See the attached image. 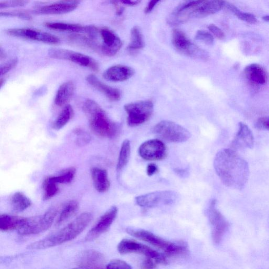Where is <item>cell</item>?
I'll list each match as a JSON object with an SVG mask.
<instances>
[{
	"instance_id": "obj_1",
	"label": "cell",
	"mask_w": 269,
	"mask_h": 269,
	"mask_svg": "<svg viewBox=\"0 0 269 269\" xmlns=\"http://www.w3.org/2000/svg\"><path fill=\"white\" fill-rule=\"evenodd\" d=\"M216 174L226 186L241 190L249 176L248 163L233 149H224L216 155L214 162Z\"/></svg>"
},
{
	"instance_id": "obj_2",
	"label": "cell",
	"mask_w": 269,
	"mask_h": 269,
	"mask_svg": "<svg viewBox=\"0 0 269 269\" xmlns=\"http://www.w3.org/2000/svg\"><path fill=\"white\" fill-rule=\"evenodd\" d=\"M92 218L91 213H83L61 230L29 245L28 249L41 250L71 241L84 230Z\"/></svg>"
},
{
	"instance_id": "obj_3",
	"label": "cell",
	"mask_w": 269,
	"mask_h": 269,
	"mask_svg": "<svg viewBox=\"0 0 269 269\" xmlns=\"http://www.w3.org/2000/svg\"><path fill=\"white\" fill-rule=\"evenodd\" d=\"M83 109L88 118L92 131L95 135L113 138L119 133V126L109 118L103 109L95 101L87 99Z\"/></svg>"
},
{
	"instance_id": "obj_4",
	"label": "cell",
	"mask_w": 269,
	"mask_h": 269,
	"mask_svg": "<svg viewBox=\"0 0 269 269\" xmlns=\"http://www.w3.org/2000/svg\"><path fill=\"white\" fill-rule=\"evenodd\" d=\"M127 232L132 236L150 244L169 255H178L187 252V246L183 242H171L144 229L129 228Z\"/></svg>"
},
{
	"instance_id": "obj_5",
	"label": "cell",
	"mask_w": 269,
	"mask_h": 269,
	"mask_svg": "<svg viewBox=\"0 0 269 269\" xmlns=\"http://www.w3.org/2000/svg\"><path fill=\"white\" fill-rule=\"evenodd\" d=\"M153 132L164 140L171 143L185 142L191 137L190 133L186 128L169 121H163L157 124L153 127Z\"/></svg>"
},
{
	"instance_id": "obj_6",
	"label": "cell",
	"mask_w": 269,
	"mask_h": 269,
	"mask_svg": "<svg viewBox=\"0 0 269 269\" xmlns=\"http://www.w3.org/2000/svg\"><path fill=\"white\" fill-rule=\"evenodd\" d=\"M57 209L52 208L42 215L27 218L24 225L18 230L21 235H31L45 232L53 224L57 214Z\"/></svg>"
},
{
	"instance_id": "obj_7",
	"label": "cell",
	"mask_w": 269,
	"mask_h": 269,
	"mask_svg": "<svg viewBox=\"0 0 269 269\" xmlns=\"http://www.w3.org/2000/svg\"><path fill=\"white\" fill-rule=\"evenodd\" d=\"M124 109L128 115L127 124L136 127L144 124L151 118L154 105L150 101H142L126 104Z\"/></svg>"
},
{
	"instance_id": "obj_8",
	"label": "cell",
	"mask_w": 269,
	"mask_h": 269,
	"mask_svg": "<svg viewBox=\"0 0 269 269\" xmlns=\"http://www.w3.org/2000/svg\"><path fill=\"white\" fill-rule=\"evenodd\" d=\"M48 54L51 58L70 61L79 66L90 68L95 72L99 71L98 63L93 58L85 54L56 48L49 49Z\"/></svg>"
},
{
	"instance_id": "obj_9",
	"label": "cell",
	"mask_w": 269,
	"mask_h": 269,
	"mask_svg": "<svg viewBox=\"0 0 269 269\" xmlns=\"http://www.w3.org/2000/svg\"><path fill=\"white\" fill-rule=\"evenodd\" d=\"M172 43L177 51L187 56L206 60L208 54L193 43L186 34L179 29H175L172 33Z\"/></svg>"
},
{
	"instance_id": "obj_10",
	"label": "cell",
	"mask_w": 269,
	"mask_h": 269,
	"mask_svg": "<svg viewBox=\"0 0 269 269\" xmlns=\"http://www.w3.org/2000/svg\"><path fill=\"white\" fill-rule=\"evenodd\" d=\"M117 249L122 254L136 253L146 256L148 258L154 259L156 263L167 264L165 257L151 248L130 239H123L119 243Z\"/></svg>"
},
{
	"instance_id": "obj_11",
	"label": "cell",
	"mask_w": 269,
	"mask_h": 269,
	"mask_svg": "<svg viewBox=\"0 0 269 269\" xmlns=\"http://www.w3.org/2000/svg\"><path fill=\"white\" fill-rule=\"evenodd\" d=\"M177 198V195L173 191H158L139 196L136 198V202L142 207L153 208L171 205L176 202Z\"/></svg>"
},
{
	"instance_id": "obj_12",
	"label": "cell",
	"mask_w": 269,
	"mask_h": 269,
	"mask_svg": "<svg viewBox=\"0 0 269 269\" xmlns=\"http://www.w3.org/2000/svg\"><path fill=\"white\" fill-rule=\"evenodd\" d=\"M208 216L212 226L213 240L215 244H219L227 230L228 223L222 213L218 210L215 199L209 205Z\"/></svg>"
},
{
	"instance_id": "obj_13",
	"label": "cell",
	"mask_w": 269,
	"mask_h": 269,
	"mask_svg": "<svg viewBox=\"0 0 269 269\" xmlns=\"http://www.w3.org/2000/svg\"><path fill=\"white\" fill-rule=\"evenodd\" d=\"M98 37L101 38L99 51L104 55L111 57L115 55L122 47L120 38L112 29L104 27L99 28Z\"/></svg>"
},
{
	"instance_id": "obj_14",
	"label": "cell",
	"mask_w": 269,
	"mask_h": 269,
	"mask_svg": "<svg viewBox=\"0 0 269 269\" xmlns=\"http://www.w3.org/2000/svg\"><path fill=\"white\" fill-rule=\"evenodd\" d=\"M5 32L9 36L49 44L55 45L60 42V39L55 35L31 28L8 29Z\"/></svg>"
},
{
	"instance_id": "obj_15",
	"label": "cell",
	"mask_w": 269,
	"mask_h": 269,
	"mask_svg": "<svg viewBox=\"0 0 269 269\" xmlns=\"http://www.w3.org/2000/svg\"><path fill=\"white\" fill-rule=\"evenodd\" d=\"M138 153L145 160L158 161H162L166 157L167 150L162 141L154 139L143 143L139 148Z\"/></svg>"
},
{
	"instance_id": "obj_16",
	"label": "cell",
	"mask_w": 269,
	"mask_h": 269,
	"mask_svg": "<svg viewBox=\"0 0 269 269\" xmlns=\"http://www.w3.org/2000/svg\"><path fill=\"white\" fill-rule=\"evenodd\" d=\"M118 209L116 206L109 208L87 233L85 237L86 241H93L106 232L115 221Z\"/></svg>"
},
{
	"instance_id": "obj_17",
	"label": "cell",
	"mask_w": 269,
	"mask_h": 269,
	"mask_svg": "<svg viewBox=\"0 0 269 269\" xmlns=\"http://www.w3.org/2000/svg\"><path fill=\"white\" fill-rule=\"evenodd\" d=\"M198 1H188L179 5L168 18V23L176 25L187 22L192 17Z\"/></svg>"
},
{
	"instance_id": "obj_18",
	"label": "cell",
	"mask_w": 269,
	"mask_h": 269,
	"mask_svg": "<svg viewBox=\"0 0 269 269\" xmlns=\"http://www.w3.org/2000/svg\"><path fill=\"white\" fill-rule=\"evenodd\" d=\"M77 1H64L38 8L35 12L42 15H60L73 12L78 7Z\"/></svg>"
},
{
	"instance_id": "obj_19",
	"label": "cell",
	"mask_w": 269,
	"mask_h": 269,
	"mask_svg": "<svg viewBox=\"0 0 269 269\" xmlns=\"http://www.w3.org/2000/svg\"><path fill=\"white\" fill-rule=\"evenodd\" d=\"M254 144V136L251 129L245 124L239 123L238 131L232 143L231 149L235 151L244 148L251 149Z\"/></svg>"
},
{
	"instance_id": "obj_20",
	"label": "cell",
	"mask_w": 269,
	"mask_h": 269,
	"mask_svg": "<svg viewBox=\"0 0 269 269\" xmlns=\"http://www.w3.org/2000/svg\"><path fill=\"white\" fill-rule=\"evenodd\" d=\"M134 74V69L132 67L116 65L107 69L103 73V77L108 81L121 82L128 80Z\"/></svg>"
},
{
	"instance_id": "obj_21",
	"label": "cell",
	"mask_w": 269,
	"mask_h": 269,
	"mask_svg": "<svg viewBox=\"0 0 269 269\" xmlns=\"http://www.w3.org/2000/svg\"><path fill=\"white\" fill-rule=\"evenodd\" d=\"M225 5L222 1H198L192 17L203 18L214 14Z\"/></svg>"
},
{
	"instance_id": "obj_22",
	"label": "cell",
	"mask_w": 269,
	"mask_h": 269,
	"mask_svg": "<svg viewBox=\"0 0 269 269\" xmlns=\"http://www.w3.org/2000/svg\"><path fill=\"white\" fill-rule=\"evenodd\" d=\"M86 79L88 83L103 94L109 100L114 102L120 100L121 94L118 89L107 85L93 74L88 75Z\"/></svg>"
},
{
	"instance_id": "obj_23",
	"label": "cell",
	"mask_w": 269,
	"mask_h": 269,
	"mask_svg": "<svg viewBox=\"0 0 269 269\" xmlns=\"http://www.w3.org/2000/svg\"><path fill=\"white\" fill-rule=\"evenodd\" d=\"M104 258L100 253L94 250L85 252L79 261V266L84 269H105Z\"/></svg>"
},
{
	"instance_id": "obj_24",
	"label": "cell",
	"mask_w": 269,
	"mask_h": 269,
	"mask_svg": "<svg viewBox=\"0 0 269 269\" xmlns=\"http://www.w3.org/2000/svg\"><path fill=\"white\" fill-rule=\"evenodd\" d=\"M244 74L247 80L255 85H265L268 81V75L265 69L258 64H252L246 66Z\"/></svg>"
},
{
	"instance_id": "obj_25",
	"label": "cell",
	"mask_w": 269,
	"mask_h": 269,
	"mask_svg": "<svg viewBox=\"0 0 269 269\" xmlns=\"http://www.w3.org/2000/svg\"><path fill=\"white\" fill-rule=\"evenodd\" d=\"M91 176L96 191L99 193H105L108 191L111 183L105 169L93 167L91 169Z\"/></svg>"
},
{
	"instance_id": "obj_26",
	"label": "cell",
	"mask_w": 269,
	"mask_h": 269,
	"mask_svg": "<svg viewBox=\"0 0 269 269\" xmlns=\"http://www.w3.org/2000/svg\"><path fill=\"white\" fill-rule=\"evenodd\" d=\"M27 218L7 214L0 215V229L6 232L20 229L25 224Z\"/></svg>"
},
{
	"instance_id": "obj_27",
	"label": "cell",
	"mask_w": 269,
	"mask_h": 269,
	"mask_svg": "<svg viewBox=\"0 0 269 269\" xmlns=\"http://www.w3.org/2000/svg\"><path fill=\"white\" fill-rule=\"evenodd\" d=\"M75 90V84L68 81L59 87L55 98V103L58 106H63L71 100Z\"/></svg>"
},
{
	"instance_id": "obj_28",
	"label": "cell",
	"mask_w": 269,
	"mask_h": 269,
	"mask_svg": "<svg viewBox=\"0 0 269 269\" xmlns=\"http://www.w3.org/2000/svg\"><path fill=\"white\" fill-rule=\"evenodd\" d=\"M13 210L16 212H23L32 205L31 199L21 192L13 195L10 200Z\"/></svg>"
},
{
	"instance_id": "obj_29",
	"label": "cell",
	"mask_w": 269,
	"mask_h": 269,
	"mask_svg": "<svg viewBox=\"0 0 269 269\" xmlns=\"http://www.w3.org/2000/svg\"><path fill=\"white\" fill-rule=\"evenodd\" d=\"M45 26L48 28L53 29V30L75 34L83 33L85 28V26L79 24L60 22H47L45 23Z\"/></svg>"
},
{
	"instance_id": "obj_30",
	"label": "cell",
	"mask_w": 269,
	"mask_h": 269,
	"mask_svg": "<svg viewBox=\"0 0 269 269\" xmlns=\"http://www.w3.org/2000/svg\"><path fill=\"white\" fill-rule=\"evenodd\" d=\"M145 46L143 35L141 29L138 26H134L131 32V42L128 46L129 51L140 50Z\"/></svg>"
},
{
	"instance_id": "obj_31",
	"label": "cell",
	"mask_w": 269,
	"mask_h": 269,
	"mask_svg": "<svg viewBox=\"0 0 269 269\" xmlns=\"http://www.w3.org/2000/svg\"><path fill=\"white\" fill-rule=\"evenodd\" d=\"M74 116L73 107L69 105H66L60 114H59L53 124V128L56 130L63 128L72 118Z\"/></svg>"
},
{
	"instance_id": "obj_32",
	"label": "cell",
	"mask_w": 269,
	"mask_h": 269,
	"mask_svg": "<svg viewBox=\"0 0 269 269\" xmlns=\"http://www.w3.org/2000/svg\"><path fill=\"white\" fill-rule=\"evenodd\" d=\"M131 156V143L129 140H125L119 152L117 164V172H121L127 165Z\"/></svg>"
},
{
	"instance_id": "obj_33",
	"label": "cell",
	"mask_w": 269,
	"mask_h": 269,
	"mask_svg": "<svg viewBox=\"0 0 269 269\" xmlns=\"http://www.w3.org/2000/svg\"><path fill=\"white\" fill-rule=\"evenodd\" d=\"M79 204L77 201H72L68 202L59 215L56 222V225L59 226L65 222L77 212Z\"/></svg>"
},
{
	"instance_id": "obj_34",
	"label": "cell",
	"mask_w": 269,
	"mask_h": 269,
	"mask_svg": "<svg viewBox=\"0 0 269 269\" xmlns=\"http://www.w3.org/2000/svg\"><path fill=\"white\" fill-rule=\"evenodd\" d=\"M43 187L44 191V200H48L53 198L59 191L58 184L52 180L51 177H48L45 179Z\"/></svg>"
},
{
	"instance_id": "obj_35",
	"label": "cell",
	"mask_w": 269,
	"mask_h": 269,
	"mask_svg": "<svg viewBox=\"0 0 269 269\" xmlns=\"http://www.w3.org/2000/svg\"><path fill=\"white\" fill-rule=\"evenodd\" d=\"M225 5L229 11L241 20L251 24H254L257 22V19L254 15L242 12L232 4L227 3L225 4Z\"/></svg>"
},
{
	"instance_id": "obj_36",
	"label": "cell",
	"mask_w": 269,
	"mask_h": 269,
	"mask_svg": "<svg viewBox=\"0 0 269 269\" xmlns=\"http://www.w3.org/2000/svg\"><path fill=\"white\" fill-rule=\"evenodd\" d=\"M76 170L74 167L69 168L64 171L61 174L51 176L52 180L58 184H69L71 183L75 177Z\"/></svg>"
},
{
	"instance_id": "obj_37",
	"label": "cell",
	"mask_w": 269,
	"mask_h": 269,
	"mask_svg": "<svg viewBox=\"0 0 269 269\" xmlns=\"http://www.w3.org/2000/svg\"><path fill=\"white\" fill-rule=\"evenodd\" d=\"M74 133L77 136L76 144L79 146H85L91 141V135L82 129H75Z\"/></svg>"
},
{
	"instance_id": "obj_38",
	"label": "cell",
	"mask_w": 269,
	"mask_h": 269,
	"mask_svg": "<svg viewBox=\"0 0 269 269\" xmlns=\"http://www.w3.org/2000/svg\"><path fill=\"white\" fill-rule=\"evenodd\" d=\"M195 39L197 41L202 42L209 45L213 44L214 42L213 35L210 33L203 30L197 32Z\"/></svg>"
},
{
	"instance_id": "obj_39",
	"label": "cell",
	"mask_w": 269,
	"mask_h": 269,
	"mask_svg": "<svg viewBox=\"0 0 269 269\" xmlns=\"http://www.w3.org/2000/svg\"><path fill=\"white\" fill-rule=\"evenodd\" d=\"M107 269H132L131 266L120 259H114L108 263Z\"/></svg>"
},
{
	"instance_id": "obj_40",
	"label": "cell",
	"mask_w": 269,
	"mask_h": 269,
	"mask_svg": "<svg viewBox=\"0 0 269 269\" xmlns=\"http://www.w3.org/2000/svg\"><path fill=\"white\" fill-rule=\"evenodd\" d=\"M17 58H13L2 65L1 66V69H0L1 76L5 75L11 71L17 65Z\"/></svg>"
},
{
	"instance_id": "obj_41",
	"label": "cell",
	"mask_w": 269,
	"mask_h": 269,
	"mask_svg": "<svg viewBox=\"0 0 269 269\" xmlns=\"http://www.w3.org/2000/svg\"><path fill=\"white\" fill-rule=\"evenodd\" d=\"M1 16L6 17H16L25 19V20L31 21L32 19V17L26 12H1Z\"/></svg>"
},
{
	"instance_id": "obj_42",
	"label": "cell",
	"mask_w": 269,
	"mask_h": 269,
	"mask_svg": "<svg viewBox=\"0 0 269 269\" xmlns=\"http://www.w3.org/2000/svg\"><path fill=\"white\" fill-rule=\"evenodd\" d=\"M29 2L27 1H10L0 2V8L21 7L26 5Z\"/></svg>"
},
{
	"instance_id": "obj_43",
	"label": "cell",
	"mask_w": 269,
	"mask_h": 269,
	"mask_svg": "<svg viewBox=\"0 0 269 269\" xmlns=\"http://www.w3.org/2000/svg\"><path fill=\"white\" fill-rule=\"evenodd\" d=\"M208 28L209 31L218 39L222 40V39L225 38V35L223 31L220 28H219L215 25H209L208 26Z\"/></svg>"
},
{
	"instance_id": "obj_44",
	"label": "cell",
	"mask_w": 269,
	"mask_h": 269,
	"mask_svg": "<svg viewBox=\"0 0 269 269\" xmlns=\"http://www.w3.org/2000/svg\"><path fill=\"white\" fill-rule=\"evenodd\" d=\"M156 265L151 258L145 259L141 264L142 269H156Z\"/></svg>"
},
{
	"instance_id": "obj_45",
	"label": "cell",
	"mask_w": 269,
	"mask_h": 269,
	"mask_svg": "<svg viewBox=\"0 0 269 269\" xmlns=\"http://www.w3.org/2000/svg\"><path fill=\"white\" fill-rule=\"evenodd\" d=\"M256 125L259 128L269 130V117H263L259 119Z\"/></svg>"
},
{
	"instance_id": "obj_46",
	"label": "cell",
	"mask_w": 269,
	"mask_h": 269,
	"mask_svg": "<svg viewBox=\"0 0 269 269\" xmlns=\"http://www.w3.org/2000/svg\"><path fill=\"white\" fill-rule=\"evenodd\" d=\"M158 172L157 166L154 164H149L147 167V174L149 176H151L154 175Z\"/></svg>"
},
{
	"instance_id": "obj_47",
	"label": "cell",
	"mask_w": 269,
	"mask_h": 269,
	"mask_svg": "<svg viewBox=\"0 0 269 269\" xmlns=\"http://www.w3.org/2000/svg\"><path fill=\"white\" fill-rule=\"evenodd\" d=\"M159 2H160V1H154V0L149 2L145 9V13L146 14L150 13Z\"/></svg>"
},
{
	"instance_id": "obj_48",
	"label": "cell",
	"mask_w": 269,
	"mask_h": 269,
	"mask_svg": "<svg viewBox=\"0 0 269 269\" xmlns=\"http://www.w3.org/2000/svg\"><path fill=\"white\" fill-rule=\"evenodd\" d=\"M111 2L116 8V14L118 15H122L124 12V8L121 6L119 5L118 4L119 2L112 1Z\"/></svg>"
},
{
	"instance_id": "obj_49",
	"label": "cell",
	"mask_w": 269,
	"mask_h": 269,
	"mask_svg": "<svg viewBox=\"0 0 269 269\" xmlns=\"http://www.w3.org/2000/svg\"><path fill=\"white\" fill-rule=\"evenodd\" d=\"M123 4L129 6H134L137 5L138 4L141 2L140 1H120Z\"/></svg>"
},
{
	"instance_id": "obj_50",
	"label": "cell",
	"mask_w": 269,
	"mask_h": 269,
	"mask_svg": "<svg viewBox=\"0 0 269 269\" xmlns=\"http://www.w3.org/2000/svg\"><path fill=\"white\" fill-rule=\"evenodd\" d=\"M5 56L6 55L4 51H3L2 48L1 47V48H0V58L2 59L3 58L5 57Z\"/></svg>"
},
{
	"instance_id": "obj_51",
	"label": "cell",
	"mask_w": 269,
	"mask_h": 269,
	"mask_svg": "<svg viewBox=\"0 0 269 269\" xmlns=\"http://www.w3.org/2000/svg\"><path fill=\"white\" fill-rule=\"evenodd\" d=\"M263 19L264 21L269 23V15L264 16Z\"/></svg>"
},
{
	"instance_id": "obj_52",
	"label": "cell",
	"mask_w": 269,
	"mask_h": 269,
	"mask_svg": "<svg viewBox=\"0 0 269 269\" xmlns=\"http://www.w3.org/2000/svg\"><path fill=\"white\" fill-rule=\"evenodd\" d=\"M3 84H4V80L3 79H1V81H0V85H1V87L2 88L3 86Z\"/></svg>"
},
{
	"instance_id": "obj_53",
	"label": "cell",
	"mask_w": 269,
	"mask_h": 269,
	"mask_svg": "<svg viewBox=\"0 0 269 269\" xmlns=\"http://www.w3.org/2000/svg\"><path fill=\"white\" fill-rule=\"evenodd\" d=\"M78 269L74 268V269Z\"/></svg>"
}]
</instances>
